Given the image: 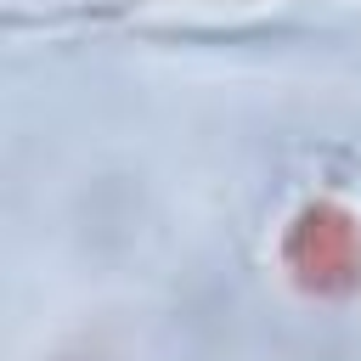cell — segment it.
<instances>
[{"label":"cell","mask_w":361,"mask_h":361,"mask_svg":"<svg viewBox=\"0 0 361 361\" xmlns=\"http://www.w3.org/2000/svg\"><path fill=\"white\" fill-rule=\"evenodd\" d=\"M299 243L310 248V254H293V265H299V271H310L316 282L350 276V265H355V231H350V220L305 214V220H299Z\"/></svg>","instance_id":"cell-1"}]
</instances>
